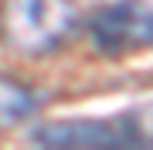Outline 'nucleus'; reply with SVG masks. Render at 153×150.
I'll return each instance as SVG.
<instances>
[{
    "label": "nucleus",
    "mask_w": 153,
    "mask_h": 150,
    "mask_svg": "<svg viewBox=\"0 0 153 150\" xmlns=\"http://www.w3.org/2000/svg\"><path fill=\"white\" fill-rule=\"evenodd\" d=\"M97 10V0H0V43L20 57L63 50Z\"/></svg>",
    "instance_id": "obj_1"
},
{
    "label": "nucleus",
    "mask_w": 153,
    "mask_h": 150,
    "mask_svg": "<svg viewBox=\"0 0 153 150\" xmlns=\"http://www.w3.org/2000/svg\"><path fill=\"white\" fill-rule=\"evenodd\" d=\"M90 43L103 57H123L153 47V4L146 0H110L97 7L90 23Z\"/></svg>",
    "instance_id": "obj_2"
},
{
    "label": "nucleus",
    "mask_w": 153,
    "mask_h": 150,
    "mask_svg": "<svg viewBox=\"0 0 153 150\" xmlns=\"http://www.w3.org/2000/svg\"><path fill=\"white\" fill-rule=\"evenodd\" d=\"M33 143L53 150H130V130L120 117H76V120H47L30 134Z\"/></svg>",
    "instance_id": "obj_3"
},
{
    "label": "nucleus",
    "mask_w": 153,
    "mask_h": 150,
    "mask_svg": "<svg viewBox=\"0 0 153 150\" xmlns=\"http://www.w3.org/2000/svg\"><path fill=\"white\" fill-rule=\"evenodd\" d=\"M43 107V90L13 73H0V134L27 123Z\"/></svg>",
    "instance_id": "obj_4"
},
{
    "label": "nucleus",
    "mask_w": 153,
    "mask_h": 150,
    "mask_svg": "<svg viewBox=\"0 0 153 150\" xmlns=\"http://www.w3.org/2000/svg\"><path fill=\"white\" fill-rule=\"evenodd\" d=\"M123 117H126V127H130V137H133V150L153 147V104L126 110Z\"/></svg>",
    "instance_id": "obj_5"
}]
</instances>
